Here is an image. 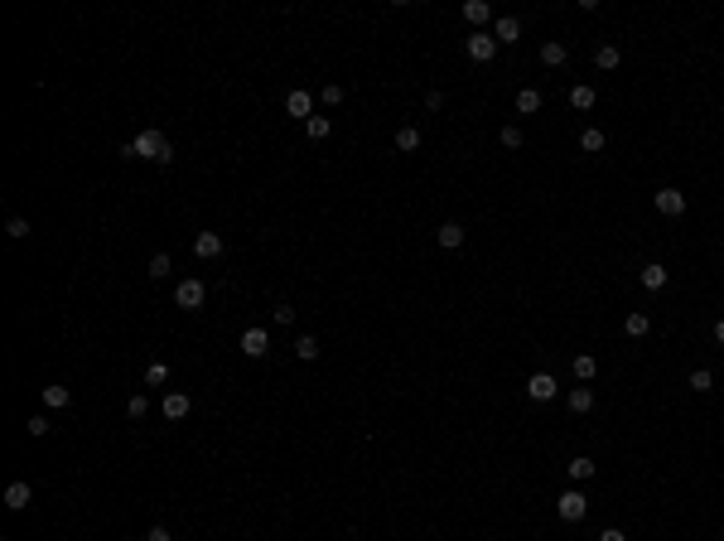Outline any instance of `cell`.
I'll list each match as a JSON object with an SVG mask.
<instances>
[{
	"label": "cell",
	"mask_w": 724,
	"mask_h": 541,
	"mask_svg": "<svg viewBox=\"0 0 724 541\" xmlns=\"http://www.w3.org/2000/svg\"><path fill=\"white\" fill-rule=\"evenodd\" d=\"M121 155H135V160H155V165H169V160H174V145H169V140H165L160 131H140V135H135V140H131V145H126Z\"/></svg>",
	"instance_id": "1"
},
{
	"label": "cell",
	"mask_w": 724,
	"mask_h": 541,
	"mask_svg": "<svg viewBox=\"0 0 724 541\" xmlns=\"http://www.w3.org/2000/svg\"><path fill=\"white\" fill-rule=\"evenodd\" d=\"M555 513H560V522H580V517L589 513V498L575 493V488H565V493L555 498Z\"/></svg>",
	"instance_id": "2"
},
{
	"label": "cell",
	"mask_w": 724,
	"mask_h": 541,
	"mask_svg": "<svg viewBox=\"0 0 724 541\" xmlns=\"http://www.w3.org/2000/svg\"><path fill=\"white\" fill-rule=\"evenodd\" d=\"M203 300H208L203 281H179V285H174V305H179V310H203Z\"/></svg>",
	"instance_id": "3"
},
{
	"label": "cell",
	"mask_w": 724,
	"mask_h": 541,
	"mask_svg": "<svg viewBox=\"0 0 724 541\" xmlns=\"http://www.w3.org/2000/svg\"><path fill=\"white\" fill-rule=\"evenodd\" d=\"M464 49H469V58H473V63H488V58L498 53V39L478 29V34H469V44H464Z\"/></svg>",
	"instance_id": "4"
},
{
	"label": "cell",
	"mask_w": 724,
	"mask_h": 541,
	"mask_svg": "<svg viewBox=\"0 0 724 541\" xmlns=\"http://www.w3.org/2000/svg\"><path fill=\"white\" fill-rule=\"evenodd\" d=\"M657 213L681 217V213H686V194H681V189H671V184H666V189H657Z\"/></svg>",
	"instance_id": "5"
},
{
	"label": "cell",
	"mask_w": 724,
	"mask_h": 541,
	"mask_svg": "<svg viewBox=\"0 0 724 541\" xmlns=\"http://www.w3.org/2000/svg\"><path fill=\"white\" fill-rule=\"evenodd\" d=\"M29 503H34V488H29L24 478H15V483L5 488V508H10V513H24Z\"/></svg>",
	"instance_id": "6"
},
{
	"label": "cell",
	"mask_w": 724,
	"mask_h": 541,
	"mask_svg": "<svg viewBox=\"0 0 724 541\" xmlns=\"http://www.w3.org/2000/svg\"><path fill=\"white\" fill-rule=\"evenodd\" d=\"M285 111H290V116H300V121H310V116H314V92H305V88L285 92Z\"/></svg>",
	"instance_id": "7"
},
{
	"label": "cell",
	"mask_w": 724,
	"mask_h": 541,
	"mask_svg": "<svg viewBox=\"0 0 724 541\" xmlns=\"http://www.w3.org/2000/svg\"><path fill=\"white\" fill-rule=\"evenodd\" d=\"M526 392H531V401H550V397H555L560 387H555V377H550V372H531Z\"/></svg>",
	"instance_id": "8"
},
{
	"label": "cell",
	"mask_w": 724,
	"mask_h": 541,
	"mask_svg": "<svg viewBox=\"0 0 724 541\" xmlns=\"http://www.w3.org/2000/svg\"><path fill=\"white\" fill-rule=\"evenodd\" d=\"M266 348H271L266 328H246V333H242V353H246V358H266Z\"/></svg>",
	"instance_id": "9"
},
{
	"label": "cell",
	"mask_w": 724,
	"mask_h": 541,
	"mask_svg": "<svg viewBox=\"0 0 724 541\" xmlns=\"http://www.w3.org/2000/svg\"><path fill=\"white\" fill-rule=\"evenodd\" d=\"M194 251H199L203 261L222 256V232H199V237H194Z\"/></svg>",
	"instance_id": "10"
},
{
	"label": "cell",
	"mask_w": 724,
	"mask_h": 541,
	"mask_svg": "<svg viewBox=\"0 0 724 541\" xmlns=\"http://www.w3.org/2000/svg\"><path fill=\"white\" fill-rule=\"evenodd\" d=\"M189 411H194L189 392H169V397H165V416H169V421H184Z\"/></svg>",
	"instance_id": "11"
},
{
	"label": "cell",
	"mask_w": 724,
	"mask_h": 541,
	"mask_svg": "<svg viewBox=\"0 0 724 541\" xmlns=\"http://www.w3.org/2000/svg\"><path fill=\"white\" fill-rule=\"evenodd\" d=\"M493 34H498V44H517L521 39V19L517 15H503V19L493 24Z\"/></svg>",
	"instance_id": "12"
},
{
	"label": "cell",
	"mask_w": 724,
	"mask_h": 541,
	"mask_svg": "<svg viewBox=\"0 0 724 541\" xmlns=\"http://www.w3.org/2000/svg\"><path fill=\"white\" fill-rule=\"evenodd\" d=\"M435 242H439L444 251H459V247H464V227H459V222H444V227L435 232Z\"/></svg>",
	"instance_id": "13"
},
{
	"label": "cell",
	"mask_w": 724,
	"mask_h": 541,
	"mask_svg": "<svg viewBox=\"0 0 724 541\" xmlns=\"http://www.w3.org/2000/svg\"><path fill=\"white\" fill-rule=\"evenodd\" d=\"M44 406H49V411H68V406H73V392H68V387H44Z\"/></svg>",
	"instance_id": "14"
},
{
	"label": "cell",
	"mask_w": 724,
	"mask_h": 541,
	"mask_svg": "<svg viewBox=\"0 0 724 541\" xmlns=\"http://www.w3.org/2000/svg\"><path fill=\"white\" fill-rule=\"evenodd\" d=\"M594 63H599L604 73H614V68H618V63H623L618 44H599V49H594Z\"/></svg>",
	"instance_id": "15"
},
{
	"label": "cell",
	"mask_w": 724,
	"mask_h": 541,
	"mask_svg": "<svg viewBox=\"0 0 724 541\" xmlns=\"http://www.w3.org/2000/svg\"><path fill=\"white\" fill-rule=\"evenodd\" d=\"M464 19H469V24H488V19H493V5H488V0H469V5H464Z\"/></svg>",
	"instance_id": "16"
},
{
	"label": "cell",
	"mask_w": 724,
	"mask_h": 541,
	"mask_svg": "<svg viewBox=\"0 0 724 541\" xmlns=\"http://www.w3.org/2000/svg\"><path fill=\"white\" fill-rule=\"evenodd\" d=\"M565 58H570V53H565V44H560V39H550V44H541V63H546V68H560Z\"/></svg>",
	"instance_id": "17"
},
{
	"label": "cell",
	"mask_w": 724,
	"mask_h": 541,
	"mask_svg": "<svg viewBox=\"0 0 724 541\" xmlns=\"http://www.w3.org/2000/svg\"><path fill=\"white\" fill-rule=\"evenodd\" d=\"M396 150H401V155L420 150V126H401V131H396Z\"/></svg>",
	"instance_id": "18"
},
{
	"label": "cell",
	"mask_w": 724,
	"mask_h": 541,
	"mask_svg": "<svg viewBox=\"0 0 724 541\" xmlns=\"http://www.w3.org/2000/svg\"><path fill=\"white\" fill-rule=\"evenodd\" d=\"M623 328H628V338H647V328H652V319H647L642 310H632V315L623 319Z\"/></svg>",
	"instance_id": "19"
},
{
	"label": "cell",
	"mask_w": 724,
	"mask_h": 541,
	"mask_svg": "<svg viewBox=\"0 0 724 541\" xmlns=\"http://www.w3.org/2000/svg\"><path fill=\"white\" fill-rule=\"evenodd\" d=\"M666 281H671V271H666V266H657V261H652V266L642 271V285H647V290H662Z\"/></svg>",
	"instance_id": "20"
},
{
	"label": "cell",
	"mask_w": 724,
	"mask_h": 541,
	"mask_svg": "<svg viewBox=\"0 0 724 541\" xmlns=\"http://www.w3.org/2000/svg\"><path fill=\"white\" fill-rule=\"evenodd\" d=\"M517 111L521 116H536V111H541V92H536V88H521L517 92Z\"/></svg>",
	"instance_id": "21"
},
{
	"label": "cell",
	"mask_w": 724,
	"mask_h": 541,
	"mask_svg": "<svg viewBox=\"0 0 724 541\" xmlns=\"http://www.w3.org/2000/svg\"><path fill=\"white\" fill-rule=\"evenodd\" d=\"M570 107H575V111H589V107H594V88H589V83L570 88Z\"/></svg>",
	"instance_id": "22"
},
{
	"label": "cell",
	"mask_w": 724,
	"mask_h": 541,
	"mask_svg": "<svg viewBox=\"0 0 724 541\" xmlns=\"http://www.w3.org/2000/svg\"><path fill=\"white\" fill-rule=\"evenodd\" d=\"M169 271H174V261H169V251H155V256H150V281H165Z\"/></svg>",
	"instance_id": "23"
},
{
	"label": "cell",
	"mask_w": 724,
	"mask_h": 541,
	"mask_svg": "<svg viewBox=\"0 0 724 541\" xmlns=\"http://www.w3.org/2000/svg\"><path fill=\"white\" fill-rule=\"evenodd\" d=\"M589 406H594V392H589V387H570V411H580V416H584Z\"/></svg>",
	"instance_id": "24"
},
{
	"label": "cell",
	"mask_w": 724,
	"mask_h": 541,
	"mask_svg": "<svg viewBox=\"0 0 724 541\" xmlns=\"http://www.w3.org/2000/svg\"><path fill=\"white\" fill-rule=\"evenodd\" d=\"M5 237H10V242H24V237H29V217H5Z\"/></svg>",
	"instance_id": "25"
},
{
	"label": "cell",
	"mask_w": 724,
	"mask_h": 541,
	"mask_svg": "<svg viewBox=\"0 0 724 541\" xmlns=\"http://www.w3.org/2000/svg\"><path fill=\"white\" fill-rule=\"evenodd\" d=\"M295 353H300L305 363H314V358H319V338H314V333H300V338H295Z\"/></svg>",
	"instance_id": "26"
},
{
	"label": "cell",
	"mask_w": 724,
	"mask_h": 541,
	"mask_svg": "<svg viewBox=\"0 0 724 541\" xmlns=\"http://www.w3.org/2000/svg\"><path fill=\"white\" fill-rule=\"evenodd\" d=\"M570 367H575V377H580V382H589V377H594V372H599V363H594V358H589V353H580V358H575V363H570Z\"/></svg>",
	"instance_id": "27"
},
{
	"label": "cell",
	"mask_w": 724,
	"mask_h": 541,
	"mask_svg": "<svg viewBox=\"0 0 724 541\" xmlns=\"http://www.w3.org/2000/svg\"><path fill=\"white\" fill-rule=\"evenodd\" d=\"M691 392H715V372L710 367H696L691 372Z\"/></svg>",
	"instance_id": "28"
},
{
	"label": "cell",
	"mask_w": 724,
	"mask_h": 541,
	"mask_svg": "<svg viewBox=\"0 0 724 541\" xmlns=\"http://www.w3.org/2000/svg\"><path fill=\"white\" fill-rule=\"evenodd\" d=\"M305 131H310V140H323V135L333 131V121H328V116H310V121H305Z\"/></svg>",
	"instance_id": "29"
},
{
	"label": "cell",
	"mask_w": 724,
	"mask_h": 541,
	"mask_svg": "<svg viewBox=\"0 0 724 541\" xmlns=\"http://www.w3.org/2000/svg\"><path fill=\"white\" fill-rule=\"evenodd\" d=\"M580 145H584V150H589V155H594V150H604V145H609V135H604V131H594V126H589V131H584V135H580Z\"/></svg>",
	"instance_id": "30"
},
{
	"label": "cell",
	"mask_w": 724,
	"mask_h": 541,
	"mask_svg": "<svg viewBox=\"0 0 724 541\" xmlns=\"http://www.w3.org/2000/svg\"><path fill=\"white\" fill-rule=\"evenodd\" d=\"M594 469H599V464H594V459H584V454H580V459H570V478H594Z\"/></svg>",
	"instance_id": "31"
},
{
	"label": "cell",
	"mask_w": 724,
	"mask_h": 541,
	"mask_svg": "<svg viewBox=\"0 0 724 541\" xmlns=\"http://www.w3.org/2000/svg\"><path fill=\"white\" fill-rule=\"evenodd\" d=\"M319 102H323V107H338V102H343V88H338V83H323V88H319Z\"/></svg>",
	"instance_id": "32"
},
{
	"label": "cell",
	"mask_w": 724,
	"mask_h": 541,
	"mask_svg": "<svg viewBox=\"0 0 724 541\" xmlns=\"http://www.w3.org/2000/svg\"><path fill=\"white\" fill-rule=\"evenodd\" d=\"M165 377H169L165 363H150V367H145V382H150V387H165Z\"/></svg>",
	"instance_id": "33"
},
{
	"label": "cell",
	"mask_w": 724,
	"mask_h": 541,
	"mask_svg": "<svg viewBox=\"0 0 724 541\" xmlns=\"http://www.w3.org/2000/svg\"><path fill=\"white\" fill-rule=\"evenodd\" d=\"M503 145H507V150H521V126H503Z\"/></svg>",
	"instance_id": "34"
},
{
	"label": "cell",
	"mask_w": 724,
	"mask_h": 541,
	"mask_svg": "<svg viewBox=\"0 0 724 541\" xmlns=\"http://www.w3.org/2000/svg\"><path fill=\"white\" fill-rule=\"evenodd\" d=\"M271 319H276V324H295V310H290V305H276Z\"/></svg>",
	"instance_id": "35"
},
{
	"label": "cell",
	"mask_w": 724,
	"mask_h": 541,
	"mask_svg": "<svg viewBox=\"0 0 724 541\" xmlns=\"http://www.w3.org/2000/svg\"><path fill=\"white\" fill-rule=\"evenodd\" d=\"M126 416L140 421V416H145V397H131V401H126Z\"/></svg>",
	"instance_id": "36"
},
{
	"label": "cell",
	"mask_w": 724,
	"mask_h": 541,
	"mask_svg": "<svg viewBox=\"0 0 724 541\" xmlns=\"http://www.w3.org/2000/svg\"><path fill=\"white\" fill-rule=\"evenodd\" d=\"M29 435H34V440L49 435V416H29Z\"/></svg>",
	"instance_id": "37"
},
{
	"label": "cell",
	"mask_w": 724,
	"mask_h": 541,
	"mask_svg": "<svg viewBox=\"0 0 724 541\" xmlns=\"http://www.w3.org/2000/svg\"><path fill=\"white\" fill-rule=\"evenodd\" d=\"M145 541H174V537H169V527H150V532H145Z\"/></svg>",
	"instance_id": "38"
},
{
	"label": "cell",
	"mask_w": 724,
	"mask_h": 541,
	"mask_svg": "<svg viewBox=\"0 0 724 541\" xmlns=\"http://www.w3.org/2000/svg\"><path fill=\"white\" fill-rule=\"evenodd\" d=\"M599 541H628V537H623L618 527H604V532H599Z\"/></svg>",
	"instance_id": "39"
},
{
	"label": "cell",
	"mask_w": 724,
	"mask_h": 541,
	"mask_svg": "<svg viewBox=\"0 0 724 541\" xmlns=\"http://www.w3.org/2000/svg\"><path fill=\"white\" fill-rule=\"evenodd\" d=\"M715 343H724V319H720V324H715Z\"/></svg>",
	"instance_id": "40"
}]
</instances>
